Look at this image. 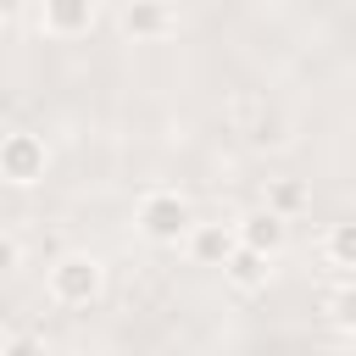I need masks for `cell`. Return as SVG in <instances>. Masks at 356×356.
Returning <instances> with one entry per match:
<instances>
[{
	"mask_svg": "<svg viewBox=\"0 0 356 356\" xmlns=\"http://www.w3.org/2000/svg\"><path fill=\"white\" fill-rule=\"evenodd\" d=\"M106 295V261L95 250H61L44 267V300L61 312H89Z\"/></svg>",
	"mask_w": 356,
	"mask_h": 356,
	"instance_id": "6da1fadb",
	"label": "cell"
},
{
	"mask_svg": "<svg viewBox=\"0 0 356 356\" xmlns=\"http://www.w3.org/2000/svg\"><path fill=\"white\" fill-rule=\"evenodd\" d=\"M195 222H200V217H195V206H189L184 189H145V195L134 200V228H139V239H150V245H172V250H178Z\"/></svg>",
	"mask_w": 356,
	"mask_h": 356,
	"instance_id": "7a4b0ae2",
	"label": "cell"
},
{
	"mask_svg": "<svg viewBox=\"0 0 356 356\" xmlns=\"http://www.w3.org/2000/svg\"><path fill=\"white\" fill-rule=\"evenodd\" d=\"M44 172H50V145H44V134H33V128H6V134H0V184L33 189V184H44Z\"/></svg>",
	"mask_w": 356,
	"mask_h": 356,
	"instance_id": "3957f363",
	"label": "cell"
},
{
	"mask_svg": "<svg viewBox=\"0 0 356 356\" xmlns=\"http://www.w3.org/2000/svg\"><path fill=\"white\" fill-rule=\"evenodd\" d=\"M100 22V6L95 0H44L39 11H33V28L44 33V39H78V33H89Z\"/></svg>",
	"mask_w": 356,
	"mask_h": 356,
	"instance_id": "277c9868",
	"label": "cell"
},
{
	"mask_svg": "<svg viewBox=\"0 0 356 356\" xmlns=\"http://www.w3.org/2000/svg\"><path fill=\"white\" fill-rule=\"evenodd\" d=\"M234 117H239V128H245L250 145H289V117H284L273 100L239 95V100H234Z\"/></svg>",
	"mask_w": 356,
	"mask_h": 356,
	"instance_id": "5b68a950",
	"label": "cell"
},
{
	"mask_svg": "<svg viewBox=\"0 0 356 356\" xmlns=\"http://www.w3.org/2000/svg\"><path fill=\"white\" fill-rule=\"evenodd\" d=\"M234 234H239V250H256L267 261H278L284 245H289V222L273 217V211H261V206H250L245 217H234Z\"/></svg>",
	"mask_w": 356,
	"mask_h": 356,
	"instance_id": "8992f818",
	"label": "cell"
},
{
	"mask_svg": "<svg viewBox=\"0 0 356 356\" xmlns=\"http://www.w3.org/2000/svg\"><path fill=\"white\" fill-rule=\"evenodd\" d=\"M239 250V234H234V222H195L189 228V239H184V256L195 261V267H228V256Z\"/></svg>",
	"mask_w": 356,
	"mask_h": 356,
	"instance_id": "52a82bcc",
	"label": "cell"
},
{
	"mask_svg": "<svg viewBox=\"0 0 356 356\" xmlns=\"http://www.w3.org/2000/svg\"><path fill=\"white\" fill-rule=\"evenodd\" d=\"M273 273H278V261H267V256H256V250H234L228 267H222V284H228L234 295H261V289L273 284Z\"/></svg>",
	"mask_w": 356,
	"mask_h": 356,
	"instance_id": "ba28073f",
	"label": "cell"
},
{
	"mask_svg": "<svg viewBox=\"0 0 356 356\" xmlns=\"http://www.w3.org/2000/svg\"><path fill=\"white\" fill-rule=\"evenodd\" d=\"M111 22H117L128 39H139V44H145V39L172 33V28H178V11H172V6H122Z\"/></svg>",
	"mask_w": 356,
	"mask_h": 356,
	"instance_id": "9c48e42d",
	"label": "cell"
},
{
	"mask_svg": "<svg viewBox=\"0 0 356 356\" xmlns=\"http://www.w3.org/2000/svg\"><path fill=\"white\" fill-rule=\"evenodd\" d=\"M306 206H312V189H306L300 178H267V189H261V211H273V217L295 222Z\"/></svg>",
	"mask_w": 356,
	"mask_h": 356,
	"instance_id": "30bf717a",
	"label": "cell"
},
{
	"mask_svg": "<svg viewBox=\"0 0 356 356\" xmlns=\"http://www.w3.org/2000/svg\"><path fill=\"white\" fill-rule=\"evenodd\" d=\"M323 261L356 278V217H345V222H328V234H323Z\"/></svg>",
	"mask_w": 356,
	"mask_h": 356,
	"instance_id": "8fae6325",
	"label": "cell"
},
{
	"mask_svg": "<svg viewBox=\"0 0 356 356\" xmlns=\"http://www.w3.org/2000/svg\"><path fill=\"white\" fill-rule=\"evenodd\" d=\"M323 323L356 339V278H339V284L323 295Z\"/></svg>",
	"mask_w": 356,
	"mask_h": 356,
	"instance_id": "7c38bea8",
	"label": "cell"
},
{
	"mask_svg": "<svg viewBox=\"0 0 356 356\" xmlns=\"http://www.w3.org/2000/svg\"><path fill=\"white\" fill-rule=\"evenodd\" d=\"M0 356H50V345H44V334L22 328V334H6L0 339Z\"/></svg>",
	"mask_w": 356,
	"mask_h": 356,
	"instance_id": "4fadbf2b",
	"label": "cell"
},
{
	"mask_svg": "<svg viewBox=\"0 0 356 356\" xmlns=\"http://www.w3.org/2000/svg\"><path fill=\"white\" fill-rule=\"evenodd\" d=\"M17 261H22V245H17L11 234H0V278H11V273H17Z\"/></svg>",
	"mask_w": 356,
	"mask_h": 356,
	"instance_id": "5bb4252c",
	"label": "cell"
}]
</instances>
